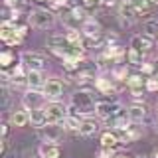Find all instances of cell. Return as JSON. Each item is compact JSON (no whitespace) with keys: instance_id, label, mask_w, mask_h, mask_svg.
Instances as JSON below:
<instances>
[{"instance_id":"cell-1","label":"cell","mask_w":158,"mask_h":158,"mask_svg":"<svg viewBox=\"0 0 158 158\" xmlns=\"http://www.w3.org/2000/svg\"><path fill=\"white\" fill-rule=\"evenodd\" d=\"M69 113L81 117V118H85V117L91 115V113H95V99H93L89 87H79V91H75L71 95Z\"/></svg>"},{"instance_id":"cell-2","label":"cell","mask_w":158,"mask_h":158,"mask_svg":"<svg viewBox=\"0 0 158 158\" xmlns=\"http://www.w3.org/2000/svg\"><path fill=\"white\" fill-rule=\"evenodd\" d=\"M65 127H63V123H48L46 127L38 128V138L42 142H59L63 140V136H65Z\"/></svg>"},{"instance_id":"cell-3","label":"cell","mask_w":158,"mask_h":158,"mask_svg":"<svg viewBox=\"0 0 158 158\" xmlns=\"http://www.w3.org/2000/svg\"><path fill=\"white\" fill-rule=\"evenodd\" d=\"M30 24L38 30H48L56 24V14L48 8H34L30 12Z\"/></svg>"},{"instance_id":"cell-4","label":"cell","mask_w":158,"mask_h":158,"mask_svg":"<svg viewBox=\"0 0 158 158\" xmlns=\"http://www.w3.org/2000/svg\"><path fill=\"white\" fill-rule=\"evenodd\" d=\"M46 115H48V123H63L65 117L69 115V105H63L61 101H48L46 105Z\"/></svg>"},{"instance_id":"cell-5","label":"cell","mask_w":158,"mask_h":158,"mask_svg":"<svg viewBox=\"0 0 158 158\" xmlns=\"http://www.w3.org/2000/svg\"><path fill=\"white\" fill-rule=\"evenodd\" d=\"M144 49H142V44H140V34H136V36H132L131 40V48H128L127 52V61L131 63V65H136L140 67L142 63H144Z\"/></svg>"},{"instance_id":"cell-6","label":"cell","mask_w":158,"mask_h":158,"mask_svg":"<svg viewBox=\"0 0 158 158\" xmlns=\"http://www.w3.org/2000/svg\"><path fill=\"white\" fill-rule=\"evenodd\" d=\"M48 103V97L44 95V91H38V89H28L22 95V107L32 111V109H40Z\"/></svg>"},{"instance_id":"cell-7","label":"cell","mask_w":158,"mask_h":158,"mask_svg":"<svg viewBox=\"0 0 158 158\" xmlns=\"http://www.w3.org/2000/svg\"><path fill=\"white\" fill-rule=\"evenodd\" d=\"M121 109H123V105L118 101H97L95 103V115L101 118V121H109V118L115 117Z\"/></svg>"},{"instance_id":"cell-8","label":"cell","mask_w":158,"mask_h":158,"mask_svg":"<svg viewBox=\"0 0 158 158\" xmlns=\"http://www.w3.org/2000/svg\"><path fill=\"white\" fill-rule=\"evenodd\" d=\"M20 61L24 63L28 71H44V67H46V57L36 52H24L20 56Z\"/></svg>"},{"instance_id":"cell-9","label":"cell","mask_w":158,"mask_h":158,"mask_svg":"<svg viewBox=\"0 0 158 158\" xmlns=\"http://www.w3.org/2000/svg\"><path fill=\"white\" fill-rule=\"evenodd\" d=\"M42 91H44V95L48 97V101H57V99L63 95V83L59 81L57 77H49Z\"/></svg>"},{"instance_id":"cell-10","label":"cell","mask_w":158,"mask_h":158,"mask_svg":"<svg viewBox=\"0 0 158 158\" xmlns=\"http://www.w3.org/2000/svg\"><path fill=\"white\" fill-rule=\"evenodd\" d=\"M117 79L111 75V79L109 77H105V75H97V79H95V87L99 93H103V95H117Z\"/></svg>"},{"instance_id":"cell-11","label":"cell","mask_w":158,"mask_h":158,"mask_svg":"<svg viewBox=\"0 0 158 158\" xmlns=\"http://www.w3.org/2000/svg\"><path fill=\"white\" fill-rule=\"evenodd\" d=\"M138 18V12L135 8H132V4L125 0V2L118 4V20H121L123 26H131V24H135Z\"/></svg>"},{"instance_id":"cell-12","label":"cell","mask_w":158,"mask_h":158,"mask_svg":"<svg viewBox=\"0 0 158 158\" xmlns=\"http://www.w3.org/2000/svg\"><path fill=\"white\" fill-rule=\"evenodd\" d=\"M142 135H144V128L138 125V123H132L128 128L118 132V138H121V144H128V142H135L138 138H142Z\"/></svg>"},{"instance_id":"cell-13","label":"cell","mask_w":158,"mask_h":158,"mask_svg":"<svg viewBox=\"0 0 158 158\" xmlns=\"http://www.w3.org/2000/svg\"><path fill=\"white\" fill-rule=\"evenodd\" d=\"M81 32H83V36L89 38V40L103 38V28H101V24H99L95 18H87L85 22L81 24Z\"/></svg>"},{"instance_id":"cell-14","label":"cell","mask_w":158,"mask_h":158,"mask_svg":"<svg viewBox=\"0 0 158 158\" xmlns=\"http://www.w3.org/2000/svg\"><path fill=\"white\" fill-rule=\"evenodd\" d=\"M127 111H128L131 121L132 123H138V125H142V121L148 117V107L144 105V103H140V101H135L131 107L127 109Z\"/></svg>"},{"instance_id":"cell-15","label":"cell","mask_w":158,"mask_h":158,"mask_svg":"<svg viewBox=\"0 0 158 158\" xmlns=\"http://www.w3.org/2000/svg\"><path fill=\"white\" fill-rule=\"evenodd\" d=\"M38 158H61V148L56 142H42L38 146Z\"/></svg>"},{"instance_id":"cell-16","label":"cell","mask_w":158,"mask_h":158,"mask_svg":"<svg viewBox=\"0 0 158 158\" xmlns=\"http://www.w3.org/2000/svg\"><path fill=\"white\" fill-rule=\"evenodd\" d=\"M30 123V111L28 109H14L12 113H10V125L12 127H26Z\"/></svg>"},{"instance_id":"cell-17","label":"cell","mask_w":158,"mask_h":158,"mask_svg":"<svg viewBox=\"0 0 158 158\" xmlns=\"http://www.w3.org/2000/svg\"><path fill=\"white\" fill-rule=\"evenodd\" d=\"M30 123H32L34 128H42L48 125V115H46V109L40 107V109H32L30 111Z\"/></svg>"},{"instance_id":"cell-18","label":"cell","mask_w":158,"mask_h":158,"mask_svg":"<svg viewBox=\"0 0 158 158\" xmlns=\"http://www.w3.org/2000/svg\"><path fill=\"white\" fill-rule=\"evenodd\" d=\"M28 89H44V85H46V75H44V71H28Z\"/></svg>"},{"instance_id":"cell-19","label":"cell","mask_w":158,"mask_h":158,"mask_svg":"<svg viewBox=\"0 0 158 158\" xmlns=\"http://www.w3.org/2000/svg\"><path fill=\"white\" fill-rule=\"evenodd\" d=\"M121 144V138H118V132L117 131H105L101 135V146L103 148H118Z\"/></svg>"},{"instance_id":"cell-20","label":"cell","mask_w":158,"mask_h":158,"mask_svg":"<svg viewBox=\"0 0 158 158\" xmlns=\"http://www.w3.org/2000/svg\"><path fill=\"white\" fill-rule=\"evenodd\" d=\"M99 131V123L91 117H85L81 121V127H79V135L81 136H93Z\"/></svg>"},{"instance_id":"cell-21","label":"cell","mask_w":158,"mask_h":158,"mask_svg":"<svg viewBox=\"0 0 158 158\" xmlns=\"http://www.w3.org/2000/svg\"><path fill=\"white\" fill-rule=\"evenodd\" d=\"M142 30H144V34H148V36H158V18H154L152 14H148V16H144V20H142Z\"/></svg>"},{"instance_id":"cell-22","label":"cell","mask_w":158,"mask_h":158,"mask_svg":"<svg viewBox=\"0 0 158 158\" xmlns=\"http://www.w3.org/2000/svg\"><path fill=\"white\" fill-rule=\"evenodd\" d=\"M128 2H131L132 8L138 12V16H148V14H150V6H152L150 0H128Z\"/></svg>"},{"instance_id":"cell-23","label":"cell","mask_w":158,"mask_h":158,"mask_svg":"<svg viewBox=\"0 0 158 158\" xmlns=\"http://www.w3.org/2000/svg\"><path fill=\"white\" fill-rule=\"evenodd\" d=\"M0 65H2V69L14 67L16 65V53H14L12 49H4V52L0 53Z\"/></svg>"},{"instance_id":"cell-24","label":"cell","mask_w":158,"mask_h":158,"mask_svg":"<svg viewBox=\"0 0 158 158\" xmlns=\"http://www.w3.org/2000/svg\"><path fill=\"white\" fill-rule=\"evenodd\" d=\"M140 73L144 77H150V75H156L158 73V69H156V63H150V61H144L140 65Z\"/></svg>"},{"instance_id":"cell-25","label":"cell","mask_w":158,"mask_h":158,"mask_svg":"<svg viewBox=\"0 0 158 158\" xmlns=\"http://www.w3.org/2000/svg\"><path fill=\"white\" fill-rule=\"evenodd\" d=\"M154 36H148V34H140V44H142V49L144 52H150L152 46H154Z\"/></svg>"},{"instance_id":"cell-26","label":"cell","mask_w":158,"mask_h":158,"mask_svg":"<svg viewBox=\"0 0 158 158\" xmlns=\"http://www.w3.org/2000/svg\"><path fill=\"white\" fill-rule=\"evenodd\" d=\"M144 87H146V91H148V93H156V91H158V75H150V77H146Z\"/></svg>"},{"instance_id":"cell-27","label":"cell","mask_w":158,"mask_h":158,"mask_svg":"<svg viewBox=\"0 0 158 158\" xmlns=\"http://www.w3.org/2000/svg\"><path fill=\"white\" fill-rule=\"evenodd\" d=\"M10 123H2V138H8V131H10Z\"/></svg>"},{"instance_id":"cell-28","label":"cell","mask_w":158,"mask_h":158,"mask_svg":"<svg viewBox=\"0 0 158 158\" xmlns=\"http://www.w3.org/2000/svg\"><path fill=\"white\" fill-rule=\"evenodd\" d=\"M121 2H125V0H105V4H107V6H118Z\"/></svg>"},{"instance_id":"cell-29","label":"cell","mask_w":158,"mask_h":158,"mask_svg":"<svg viewBox=\"0 0 158 158\" xmlns=\"http://www.w3.org/2000/svg\"><path fill=\"white\" fill-rule=\"evenodd\" d=\"M6 150H8V138H2V148H0V152L6 154Z\"/></svg>"},{"instance_id":"cell-30","label":"cell","mask_w":158,"mask_h":158,"mask_svg":"<svg viewBox=\"0 0 158 158\" xmlns=\"http://www.w3.org/2000/svg\"><path fill=\"white\" fill-rule=\"evenodd\" d=\"M154 117H156V123H154V127H156V132H158V101H156V107H154Z\"/></svg>"},{"instance_id":"cell-31","label":"cell","mask_w":158,"mask_h":158,"mask_svg":"<svg viewBox=\"0 0 158 158\" xmlns=\"http://www.w3.org/2000/svg\"><path fill=\"white\" fill-rule=\"evenodd\" d=\"M152 158H158V150H156V152H154V154H152Z\"/></svg>"},{"instance_id":"cell-32","label":"cell","mask_w":158,"mask_h":158,"mask_svg":"<svg viewBox=\"0 0 158 158\" xmlns=\"http://www.w3.org/2000/svg\"><path fill=\"white\" fill-rule=\"evenodd\" d=\"M150 2H152V4H158V0H150Z\"/></svg>"},{"instance_id":"cell-33","label":"cell","mask_w":158,"mask_h":158,"mask_svg":"<svg viewBox=\"0 0 158 158\" xmlns=\"http://www.w3.org/2000/svg\"><path fill=\"white\" fill-rule=\"evenodd\" d=\"M38 2H46V0H38Z\"/></svg>"},{"instance_id":"cell-34","label":"cell","mask_w":158,"mask_h":158,"mask_svg":"<svg viewBox=\"0 0 158 158\" xmlns=\"http://www.w3.org/2000/svg\"><path fill=\"white\" fill-rule=\"evenodd\" d=\"M156 42H158V36H156Z\"/></svg>"},{"instance_id":"cell-35","label":"cell","mask_w":158,"mask_h":158,"mask_svg":"<svg viewBox=\"0 0 158 158\" xmlns=\"http://www.w3.org/2000/svg\"><path fill=\"white\" fill-rule=\"evenodd\" d=\"M156 75H158V73H156Z\"/></svg>"}]
</instances>
